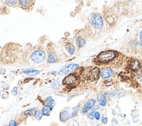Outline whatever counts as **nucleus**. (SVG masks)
Returning a JSON list of instances; mask_svg holds the SVG:
<instances>
[{
  "mask_svg": "<svg viewBox=\"0 0 142 126\" xmlns=\"http://www.w3.org/2000/svg\"><path fill=\"white\" fill-rule=\"evenodd\" d=\"M8 126H17V122L16 121H14V120H12V121H11L10 122V123Z\"/></svg>",
  "mask_w": 142,
  "mask_h": 126,
  "instance_id": "27",
  "label": "nucleus"
},
{
  "mask_svg": "<svg viewBox=\"0 0 142 126\" xmlns=\"http://www.w3.org/2000/svg\"><path fill=\"white\" fill-rule=\"evenodd\" d=\"M60 119L61 121H66L67 120L69 119V118H71V116L70 114L67 111H64L63 112H61L60 113Z\"/></svg>",
  "mask_w": 142,
  "mask_h": 126,
  "instance_id": "13",
  "label": "nucleus"
},
{
  "mask_svg": "<svg viewBox=\"0 0 142 126\" xmlns=\"http://www.w3.org/2000/svg\"><path fill=\"white\" fill-rule=\"evenodd\" d=\"M46 53L40 49H37L34 51L31 55L32 61L35 63H42L46 58Z\"/></svg>",
  "mask_w": 142,
  "mask_h": 126,
  "instance_id": "2",
  "label": "nucleus"
},
{
  "mask_svg": "<svg viewBox=\"0 0 142 126\" xmlns=\"http://www.w3.org/2000/svg\"><path fill=\"white\" fill-rule=\"evenodd\" d=\"M18 2L21 8L25 10H27L33 7L35 1H31V0H25V1L20 0L18 1Z\"/></svg>",
  "mask_w": 142,
  "mask_h": 126,
  "instance_id": "7",
  "label": "nucleus"
},
{
  "mask_svg": "<svg viewBox=\"0 0 142 126\" xmlns=\"http://www.w3.org/2000/svg\"><path fill=\"white\" fill-rule=\"evenodd\" d=\"M46 103H47V106L50 108L53 107L56 104V101H55L51 96L48 97L46 99Z\"/></svg>",
  "mask_w": 142,
  "mask_h": 126,
  "instance_id": "14",
  "label": "nucleus"
},
{
  "mask_svg": "<svg viewBox=\"0 0 142 126\" xmlns=\"http://www.w3.org/2000/svg\"><path fill=\"white\" fill-rule=\"evenodd\" d=\"M97 126H102V125H101V124H98Z\"/></svg>",
  "mask_w": 142,
  "mask_h": 126,
  "instance_id": "30",
  "label": "nucleus"
},
{
  "mask_svg": "<svg viewBox=\"0 0 142 126\" xmlns=\"http://www.w3.org/2000/svg\"><path fill=\"white\" fill-rule=\"evenodd\" d=\"M94 118L97 120H99L100 118V115L98 112H95L94 115Z\"/></svg>",
  "mask_w": 142,
  "mask_h": 126,
  "instance_id": "26",
  "label": "nucleus"
},
{
  "mask_svg": "<svg viewBox=\"0 0 142 126\" xmlns=\"http://www.w3.org/2000/svg\"><path fill=\"white\" fill-rule=\"evenodd\" d=\"M113 74V70L110 68H108V67L103 68L102 69V72H101V76H102V77L103 78H109L110 77H111Z\"/></svg>",
  "mask_w": 142,
  "mask_h": 126,
  "instance_id": "10",
  "label": "nucleus"
},
{
  "mask_svg": "<svg viewBox=\"0 0 142 126\" xmlns=\"http://www.w3.org/2000/svg\"><path fill=\"white\" fill-rule=\"evenodd\" d=\"M42 116H43V113L40 112V111H37L35 115H34V117H35V118L37 120L39 121V120L41 119V118H42Z\"/></svg>",
  "mask_w": 142,
  "mask_h": 126,
  "instance_id": "21",
  "label": "nucleus"
},
{
  "mask_svg": "<svg viewBox=\"0 0 142 126\" xmlns=\"http://www.w3.org/2000/svg\"><path fill=\"white\" fill-rule=\"evenodd\" d=\"M99 69L98 68H94L92 70L91 74L92 75V77L94 79H98V77H99Z\"/></svg>",
  "mask_w": 142,
  "mask_h": 126,
  "instance_id": "16",
  "label": "nucleus"
},
{
  "mask_svg": "<svg viewBox=\"0 0 142 126\" xmlns=\"http://www.w3.org/2000/svg\"><path fill=\"white\" fill-rule=\"evenodd\" d=\"M96 103V101L94 99H91L88 100L87 102H86L85 104V106H84L83 110L82 111V112L83 113H86L88 112L89 110H91L92 107L94 106V105Z\"/></svg>",
  "mask_w": 142,
  "mask_h": 126,
  "instance_id": "8",
  "label": "nucleus"
},
{
  "mask_svg": "<svg viewBox=\"0 0 142 126\" xmlns=\"http://www.w3.org/2000/svg\"><path fill=\"white\" fill-rule=\"evenodd\" d=\"M140 81L142 82V76H141V78H140Z\"/></svg>",
  "mask_w": 142,
  "mask_h": 126,
  "instance_id": "31",
  "label": "nucleus"
},
{
  "mask_svg": "<svg viewBox=\"0 0 142 126\" xmlns=\"http://www.w3.org/2000/svg\"><path fill=\"white\" fill-rule=\"evenodd\" d=\"M139 45L140 46L142 45V30L140 32L139 35Z\"/></svg>",
  "mask_w": 142,
  "mask_h": 126,
  "instance_id": "29",
  "label": "nucleus"
},
{
  "mask_svg": "<svg viewBox=\"0 0 142 126\" xmlns=\"http://www.w3.org/2000/svg\"><path fill=\"white\" fill-rule=\"evenodd\" d=\"M79 106H77L76 107L73 108V111H72V112L71 113V118H72V117H73L76 116L77 114L78 111H79Z\"/></svg>",
  "mask_w": 142,
  "mask_h": 126,
  "instance_id": "22",
  "label": "nucleus"
},
{
  "mask_svg": "<svg viewBox=\"0 0 142 126\" xmlns=\"http://www.w3.org/2000/svg\"><path fill=\"white\" fill-rule=\"evenodd\" d=\"M129 68L133 71H136L140 68V64L138 61L135 60H130L129 62Z\"/></svg>",
  "mask_w": 142,
  "mask_h": 126,
  "instance_id": "9",
  "label": "nucleus"
},
{
  "mask_svg": "<svg viewBox=\"0 0 142 126\" xmlns=\"http://www.w3.org/2000/svg\"><path fill=\"white\" fill-rule=\"evenodd\" d=\"M36 112H37V111L35 108H32V109L26 111L25 112V113L27 114V115H29L30 116H34L35 115Z\"/></svg>",
  "mask_w": 142,
  "mask_h": 126,
  "instance_id": "20",
  "label": "nucleus"
},
{
  "mask_svg": "<svg viewBox=\"0 0 142 126\" xmlns=\"http://www.w3.org/2000/svg\"><path fill=\"white\" fill-rule=\"evenodd\" d=\"M91 23L95 28L100 29L103 27V20L100 15L95 14L91 17Z\"/></svg>",
  "mask_w": 142,
  "mask_h": 126,
  "instance_id": "3",
  "label": "nucleus"
},
{
  "mask_svg": "<svg viewBox=\"0 0 142 126\" xmlns=\"http://www.w3.org/2000/svg\"><path fill=\"white\" fill-rule=\"evenodd\" d=\"M6 4L10 5V6H13L14 5L16 4V1H5Z\"/></svg>",
  "mask_w": 142,
  "mask_h": 126,
  "instance_id": "25",
  "label": "nucleus"
},
{
  "mask_svg": "<svg viewBox=\"0 0 142 126\" xmlns=\"http://www.w3.org/2000/svg\"><path fill=\"white\" fill-rule=\"evenodd\" d=\"M78 67V64H69L62 67L60 69L58 74L59 76H63L67 74L68 72H71L73 70L76 69Z\"/></svg>",
  "mask_w": 142,
  "mask_h": 126,
  "instance_id": "4",
  "label": "nucleus"
},
{
  "mask_svg": "<svg viewBox=\"0 0 142 126\" xmlns=\"http://www.w3.org/2000/svg\"><path fill=\"white\" fill-rule=\"evenodd\" d=\"M65 47L67 50L71 55H73L75 52V48L74 46L70 42H67L65 44Z\"/></svg>",
  "mask_w": 142,
  "mask_h": 126,
  "instance_id": "15",
  "label": "nucleus"
},
{
  "mask_svg": "<svg viewBox=\"0 0 142 126\" xmlns=\"http://www.w3.org/2000/svg\"><path fill=\"white\" fill-rule=\"evenodd\" d=\"M59 83L58 81H54L51 84V87L52 88H53V89H57V88L59 87Z\"/></svg>",
  "mask_w": 142,
  "mask_h": 126,
  "instance_id": "24",
  "label": "nucleus"
},
{
  "mask_svg": "<svg viewBox=\"0 0 142 126\" xmlns=\"http://www.w3.org/2000/svg\"><path fill=\"white\" fill-rule=\"evenodd\" d=\"M52 111V108L48 106H44L42 108V113L44 116H49Z\"/></svg>",
  "mask_w": 142,
  "mask_h": 126,
  "instance_id": "19",
  "label": "nucleus"
},
{
  "mask_svg": "<svg viewBox=\"0 0 142 126\" xmlns=\"http://www.w3.org/2000/svg\"><path fill=\"white\" fill-rule=\"evenodd\" d=\"M116 54L114 51H107L101 52L97 56V61L99 63H107L115 58Z\"/></svg>",
  "mask_w": 142,
  "mask_h": 126,
  "instance_id": "1",
  "label": "nucleus"
},
{
  "mask_svg": "<svg viewBox=\"0 0 142 126\" xmlns=\"http://www.w3.org/2000/svg\"><path fill=\"white\" fill-rule=\"evenodd\" d=\"M16 51H14V49L12 48H5L4 51V54H3L4 59L6 60V61H11L12 62L13 61L14 57L16 56Z\"/></svg>",
  "mask_w": 142,
  "mask_h": 126,
  "instance_id": "5",
  "label": "nucleus"
},
{
  "mask_svg": "<svg viewBox=\"0 0 142 126\" xmlns=\"http://www.w3.org/2000/svg\"><path fill=\"white\" fill-rule=\"evenodd\" d=\"M76 43H77V45L78 46V47H79V48L83 47L85 45L86 41L85 39H83V38L79 37L77 39Z\"/></svg>",
  "mask_w": 142,
  "mask_h": 126,
  "instance_id": "18",
  "label": "nucleus"
},
{
  "mask_svg": "<svg viewBox=\"0 0 142 126\" xmlns=\"http://www.w3.org/2000/svg\"><path fill=\"white\" fill-rule=\"evenodd\" d=\"M97 100L99 102V103L100 105H102L103 107L106 106L107 104V98L106 96L100 93L97 97Z\"/></svg>",
  "mask_w": 142,
  "mask_h": 126,
  "instance_id": "12",
  "label": "nucleus"
},
{
  "mask_svg": "<svg viewBox=\"0 0 142 126\" xmlns=\"http://www.w3.org/2000/svg\"><path fill=\"white\" fill-rule=\"evenodd\" d=\"M23 72L25 74L30 75H33V76H37L39 74L40 72L38 70L34 69L33 68H25L22 69Z\"/></svg>",
  "mask_w": 142,
  "mask_h": 126,
  "instance_id": "11",
  "label": "nucleus"
},
{
  "mask_svg": "<svg viewBox=\"0 0 142 126\" xmlns=\"http://www.w3.org/2000/svg\"><path fill=\"white\" fill-rule=\"evenodd\" d=\"M95 113V110L93 108V109L92 110L91 112L89 113V115H88V118H89L91 120H93L94 118Z\"/></svg>",
  "mask_w": 142,
  "mask_h": 126,
  "instance_id": "23",
  "label": "nucleus"
},
{
  "mask_svg": "<svg viewBox=\"0 0 142 126\" xmlns=\"http://www.w3.org/2000/svg\"><path fill=\"white\" fill-rule=\"evenodd\" d=\"M107 121H108V118H107V117H104V116L103 115L102 118V122L103 123L106 124L107 123Z\"/></svg>",
  "mask_w": 142,
  "mask_h": 126,
  "instance_id": "28",
  "label": "nucleus"
},
{
  "mask_svg": "<svg viewBox=\"0 0 142 126\" xmlns=\"http://www.w3.org/2000/svg\"><path fill=\"white\" fill-rule=\"evenodd\" d=\"M78 80V77L76 74H70L64 79L63 83L67 86H72L77 82Z\"/></svg>",
  "mask_w": 142,
  "mask_h": 126,
  "instance_id": "6",
  "label": "nucleus"
},
{
  "mask_svg": "<svg viewBox=\"0 0 142 126\" xmlns=\"http://www.w3.org/2000/svg\"><path fill=\"white\" fill-rule=\"evenodd\" d=\"M48 60L50 63H53L57 62L58 58L56 55H53L52 53H50L48 56Z\"/></svg>",
  "mask_w": 142,
  "mask_h": 126,
  "instance_id": "17",
  "label": "nucleus"
}]
</instances>
